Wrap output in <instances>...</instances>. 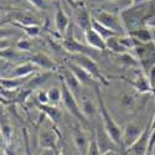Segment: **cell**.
I'll return each instance as SVG.
<instances>
[{
	"label": "cell",
	"mask_w": 155,
	"mask_h": 155,
	"mask_svg": "<svg viewBox=\"0 0 155 155\" xmlns=\"http://www.w3.org/2000/svg\"><path fill=\"white\" fill-rule=\"evenodd\" d=\"M94 91H96L97 102H98L99 115H101L102 122H103V129H104V132L109 135V138L114 141L115 144H117L119 148H123V129L115 123L113 117L109 114V112L106 107V103H104V101H103L99 84L94 86Z\"/></svg>",
	"instance_id": "1"
},
{
	"label": "cell",
	"mask_w": 155,
	"mask_h": 155,
	"mask_svg": "<svg viewBox=\"0 0 155 155\" xmlns=\"http://www.w3.org/2000/svg\"><path fill=\"white\" fill-rule=\"evenodd\" d=\"M60 82H61V91H62V102L64 108L67 109V112L72 117H74L78 122H81L82 125H89V119L83 114L81 106L77 103L74 93L68 88V86L64 83L62 78H60Z\"/></svg>",
	"instance_id": "2"
},
{
	"label": "cell",
	"mask_w": 155,
	"mask_h": 155,
	"mask_svg": "<svg viewBox=\"0 0 155 155\" xmlns=\"http://www.w3.org/2000/svg\"><path fill=\"white\" fill-rule=\"evenodd\" d=\"M93 19H96L97 21H99L101 24H103L104 26H107L108 29L113 30L114 32H117L118 35H125L128 34L124 24L122 21V18L114 12L110 11H106V10H99V11H94L93 12Z\"/></svg>",
	"instance_id": "3"
},
{
	"label": "cell",
	"mask_w": 155,
	"mask_h": 155,
	"mask_svg": "<svg viewBox=\"0 0 155 155\" xmlns=\"http://www.w3.org/2000/svg\"><path fill=\"white\" fill-rule=\"evenodd\" d=\"M135 56L140 61V66L144 70V73H147L150 70V67L155 63V42H140L135 48H134Z\"/></svg>",
	"instance_id": "4"
},
{
	"label": "cell",
	"mask_w": 155,
	"mask_h": 155,
	"mask_svg": "<svg viewBox=\"0 0 155 155\" xmlns=\"http://www.w3.org/2000/svg\"><path fill=\"white\" fill-rule=\"evenodd\" d=\"M72 62L77 63L78 66H81L82 68H84L87 72H89L98 82L103 83L104 86H108L109 84V82L106 80V77L101 73L99 67H98V64L96 63V61L91 56H89V55H84V54L72 55Z\"/></svg>",
	"instance_id": "5"
},
{
	"label": "cell",
	"mask_w": 155,
	"mask_h": 155,
	"mask_svg": "<svg viewBox=\"0 0 155 155\" xmlns=\"http://www.w3.org/2000/svg\"><path fill=\"white\" fill-rule=\"evenodd\" d=\"M144 128H141L137 123H128L123 128V149L127 150L130 148L143 134Z\"/></svg>",
	"instance_id": "6"
},
{
	"label": "cell",
	"mask_w": 155,
	"mask_h": 155,
	"mask_svg": "<svg viewBox=\"0 0 155 155\" xmlns=\"http://www.w3.org/2000/svg\"><path fill=\"white\" fill-rule=\"evenodd\" d=\"M67 67L72 71V73L76 76V78L78 80V82L81 83V86H84V87H94L96 84H98L97 80L94 78V77L87 72L84 68H82L81 66H78L77 63L70 61L67 62Z\"/></svg>",
	"instance_id": "7"
},
{
	"label": "cell",
	"mask_w": 155,
	"mask_h": 155,
	"mask_svg": "<svg viewBox=\"0 0 155 155\" xmlns=\"http://www.w3.org/2000/svg\"><path fill=\"white\" fill-rule=\"evenodd\" d=\"M151 134V125L150 123L144 128L143 134L140 135V138L135 141V143L127 149L125 151L130 155H147V150H148V144H149V138Z\"/></svg>",
	"instance_id": "8"
},
{
	"label": "cell",
	"mask_w": 155,
	"mask_h": 155,
	"mask_svg": "<svg viewBox=\"0 0 155 155\" xmlns=\"http://www.w3.org/2000/svg\"><path fill=\"white\" fill-rule=\"evenodd\" d=\"M58 143H60V133L56 129H50L40 134L38 137V147L41 149H54L58 153Z\"/></svg>",
	"instance_id": "9"
},
{
	"label": "cell",
	"mask_w": 155,
	"mask_h": 155,
	"mask_svg": "<svg viewBox=\"0 0 155 155\" xmlns=\"http://www.w3.org/2000/svg\"><path fill=\"white\" fill-rule=\"evenodd\" d=\"M62 46L63 48L67 51V52L72 54V55H77V54H84V55H89V52L93 50L89 46H84L82 45L78 40H76L73 37V35H67L63 38L62 41Z\"/></svg>",
	"instance_id": "10"
},
{
	"label": "cell",
	"mask_w": 155,
	"mask_h": 155,
	"mask_svg": "<svg viewBox=\"0 0 155 155\" xmlns=\"http://www.w3.org/2000/svg\"><path fill=\"white\" fill-rule=\"evenodd\" d=\"M84 40H86L87 46L93 48L94 51H106L107 50L106 40L92 28L84 31Z\"/></svg>",
	"instance_id": "11"
},
{
	"label": "cell",
	"mask_w": 155,
	"mask_h": 155,
	"mask_svg": "<svg viewBox=\"0 0 155 155\" xmlns=\"http://www.w3.org/2000/svg\"><path fill=\"white\" fill-rule=\"evenodd\" d=\"M55 25L56 30L60 35H66L68 26H70V18L62 9L61 4L57 2L56 3V12H55Z\"/></svg>",
	"instance_id": "12"
},
{
	"label": "cell",
	"mask_w": 155,
	"mask_h": 155,
	"mask_svg": "<svg viewBox=\"0 0 155 155\" xmlns=\"http://www.w3.org/2000/svg\"><path fill=\"white\" fill-rule=\"evenodd\" d=\"M123 80L125 82H128L132 87H134L137 91L140 92V93H149L154 89L151 83H150V81H149V78H148L147 73H141V72L138 73L137 77L134 78V81H129L128 78H123Z\"/></svg>",
	"instance_id": "13"
},
{
	"label": "cell",
	"mask_w": 155,
	"mask_h": 155,
	"mask_svg": "<svg viewBox=\"0 0 155 155\" xmlns=\"http://www.w3.org/2000/svg\"><path fill=\"white\" fill-rule=\"evenodd\" d=\"M92 16L89 14V11L83 8V6H80V8H76L74 9V20H76V24L80 26V29L83 30V32L88 29L92 28Z\"/></svg>",
	"instance_id": "14"
},
{
	"label": "cell",
	"mask_w": 155,
	"mask_h": 155,
	"mask_svg": "<svg viewBox=\"0 0 155 155\" xmlns=\"http://www.w3.org/2000/svg\"><path fill=\"white\" fill-rule=\"evenodd\" d=\"M72 138H73V143H74V147L77 148V150H78L80 153H82V154H86L87 150H88V147H89V141L91 140L87 139V135L84 134V132L78 125L73 127Z\"/></svg>",
	"instance_id": "15"
},
{
	"label": "cell",
	"mask_w": 155,
	"mask_h": 155,
	"mask_svg": "<svg viewBox=\"0 0 155 155\" xmlns=\"http://www.w3.org/2000/svg\"><path fill=\"white\" fill-rule=\"evenodd\" d=\"M30 61L32 63H35L38 68H44L47 71H56L57 70V63L50 56H47L46 54H42V52L32 55L30 57Z\"/></svg>",
	"instance_id": "16"
},
{
	"label": "cell",
	"mask_w": 155,
	"mask_h": 155,
	"mask_svg": "<svg viewBox=\"0 0 155 155\" xmlns=\"http://www.w3.org/2000/svg\"><path fill=\"white\" fill-rule=\"evenodd\" d=\"M37 70L38 67L31 61L25 62V63H20L18 66H15L10 72V74L6 77H29V76H32Z\"/></svg>",
	"instance_id": "17"
},
{
	"label": "cell",
	"mask_w": 155,
	"mask_h": 155,
	"mask_svg": "<svg viewBox=\"0 0 155 155\" xmlns=\"http://www.w3.org/2000/svg\"><path fill=\"white\" fill-rule=\"evenodd\" d=\"M32 76L29 77H2V88L6 91H16L18 88L24 87Z\"/></svg>",
	"instance_id": "18"
},
{
	"label": "cell",
	"mask_w": 155,
	"mask_h": 155,
	"mask_svg": "<svg viewBox=\"0 0 155 155\" xmlns=\"http://www.w3.org/2000/svg\"><path fill=\"white\" fill-rule=\"evenodd\" d=\"M51 77H52V71H47V72H45V73H42V74H36V76H34L32 74V77L31 78L25 83V88H28V89H31V91H34V89H36V88H40L41 86H44Z\"/></svg>",
	"instance_id": "19"
},
{
	"label": "cell",
	"mask_w": 155,
	"mask_h": 155,
	"mask_svg": "<svg viewBox=\"0 0 155 155\" xmlns=\"http://www.w3.org/2000/svg\"><path fill=\"white\" fill-rule=\"evenodd\" d=\"M38 109L41 110V113H44L46 117H48L55 125L60 122L61 117H62V112L58 107L56 106H48V104H38Z\"/></svg>",
	"instance_id": "20"
},
{
	"label": "cell",
	"mask_w": 155,
	"mask_h": 155,
	"mask_svg": "<svg viewBox=\"0 0 155 155\" xmlns=\"http://www.w3.org/2000/svg\"><path fill=\"white\" fill-rule=\"evenodd\" d=\"M128 34H129V35H132L134 38H137L138 41L144 42V44L154 41L151 31H150L148 28H145L144 25H143V26H140V28H137V29L132 30V31H129Z\"/></svg>",
	"instance_id": "21"
},
{
	"label": "cell",
	"mask_w": 155,
	"mask_h": 155,
	"mask_svg": "<svg viewBox=\"0 0 155 155\" xmlns=\"http://www.w3.org/2000/svg\"><path fill=\"white\" fill-rule=\"evenodd\" d=\"M120 35H115V36H112L106 40V44H107V50L112 51L113 54L115 55H119V54H124V52H128V48H125L122 42H120V38H119Z\"/></svg>",
	"instance_id": "22"
},
{
	"label": "cell",
	"mask_w": 155,
	"mask_h": 155,
	"mask_svg": "<svg viewBox=\"0 0 155 155\" xmlns=\"http://www.w3.org/2000/svg\"><path fill=\"white\" fill-rule=\"evenodd\" d=\"M117 61L122 64V66H127V67H133V68H138L141 67L140 66V61L138 60L137 56L132 55L130 52H124V54H119L117 55Z\"/></svg>",
	"instance_id": "23"
},
{
	"label": "cell",
	"mask_w": 155,
	"mask_h": 155,
	"mask_svg": "<svg viewBox=\"0 0 155 155\" xmlns=\"http://www.w3.org/2000/svg\"><path fill=\"white\" fill-rule=\"evenodd\" d=\"M60 78H62L64 81V83L68 86V88L73 93H76L77 91H78V88L81 87V83L78 82V80L76 78V76L72 73V71L68 67L66 68L64 72H62V74H60Z\"/></svg>",
	"instance_id": "24"
},
{
	"label": "cell",
	"mask_w": 155,
	"mask_h": 155,
	"mask_svg": "<svg viewBox=\"0 0 155 155\" xmlns=\"http://www.w3.org/2000/svg\"><path fill=\"white\" fill-rule=\"evenodd\" d=\"M92 29L96 30L104 40H107V38L112 37V36H115V35H118L117 32H114L113 30L108 29L107 26H104L103 24H101L99 21H97L96 19H92Z\"/></svg>",
	"instance_id": "25"
},
{
	"label": "cell",
	"mask_w": 155,
	"mask_h": 155,
	"mask_svg": "<svg viewBox=\"0 0 155 155\" xmlns=\"http://www.w3.org/2000/svg\"><path fill=\"white\" fill-rule=\"evenodd\" d=\"M81 109H82L83 114L86 115L88 119L96 113V108H94V106H93L92 101L89 99L88 97H86V96H83L82 99H81Z\"/></svg>",
	"instance_id": "26"
},
{
	"label": "cell",
	"mask_w": 155,
	"mask_h": 155,
	"mask_svg": "<svg viewBox=\"0 0 155 155\" xmlns=\"http://www.w3.org/2000/svg\"><path fill=\"white\" fill-rule=\"evenodd\" d=\"M48 93V99L50 102H52V104H57V103L62 99V91L61 88H57V87H54L47 91Z\"/></svg>",
	"instance_id": "27"
},
{
	"label": "cell",
	"mask_w": 155,
	"mask_h": 155,
	"mask_svg": "<svg viewBox=\"0 0 155 155\" xmlns=\"http://www.w3.org/2000/svg\"><path fill=\"white\" fill-rule=\"evenodd\" d=\"M19 26L26 32L30 37H36L38 34L41 32V29H40V26L38 25H20V24H18Z\"/></svg>",
	"instance_id": "28"
},
{
	"label": "cell",
	"mask_w": 155,
	"mask_h": 155,
	"mask_svg": "<svg viewBox=\"0 0 155 155\" xmlns=\"http://www.w3.org/2000/svg\"><path fill=\"white\" fill-rule=\"evenodd\" d=\"M86 155H102V151H101V148L98 145V141H97L96 137H93L91 139V141H89V147H88Z\"/></svg>",
	"instance_id": "29"
},
{
	"label": "cell",
	"mask_w": 155,
	"mask_h": 155,
	"mask_svg": "<svg viewBox=\"0 0 155 155\" xmlns=\"http://www.w3.org/2000/svg\"><path fill=\"white\" fill-rule=\"evenodd\" d=\"M12 137V129L10 125H2V138L4 139V144H9L10 143V139Z\"/></svg>",
	"instance_id": "30"
},
{
	"label": "cell",
	"mask_w": 155,
	"mask_h": 155,
	"mask_svg": "<svg viewBox=\"0 0 155 155\" xmlns=\"http://www.w3.org/2000/svg\"><path fill=\"white\" fill-rule=\"evenodd\" d=\"M16 47L20 50V51H25V52H30L31 51V42L26 38H21L16 42Z\"/></svg>",
	"instance_id": "31"
},
{
	"label": "cell",
	"mask_w": 155,
	"mask_h": 155,
	"mask_svg": "<svg viewBox=\"0 0 155 155\" xmlns=\"http://www.w3.org/2000/svg\"><path fill=\"white\" fill-rule=\"evenodd\" d=\"M18 54L15 52V51H12L10 48H2V58L4 60H8V61H12L18 58Z\"/></svg>",
	"instance_id": "32"
},
{
	"label": "cell",
	"mask_w": 155,
	"mask_h": 155,
	"mask_svg": "<svg viewBox=\"0 0 155 155\" xmlns=\"http://www.w3.org/2000/svg\"><path fill=\"white\" fill-rule=\"evenodd\" d=\"M36 99L38 102V104H48V93L46 91H38L37 92V96H36Z\"/></svg>",
	"instance_id": "33"
},
{
	"label": "cell",
	"mask_w": 155,
	"mask_h": 155,
	"mask_svg": "<svg viewBox=\"0 0 155 155\" xmlns=\"http://www.w3.org/2000/svg\"><path fill=\"white\" fill-rule=\"evenodd\" d=\"M22 135H24V143H25V155H32L31 154V148H30L29 134H28L26 129H22Z\"/></svg>",
	"instance_id": "34"
},
{
	"label": "cell",
	"mask_w": 155,
	"mask_h": 155,
	"mask_svg": "<svg viewBox=\"0 0 155 155\" xmlns=\"http://www.w3.org/2000/svg\"><path fill=\"white\" fill-rule=\"evenodd\" d=\"M148 78H149V81H150L153 88L155 89V63L150 67V70H149V72H148Z\"/></svg>",
	"instance_id": "35"
},
{
	"label": "cell",
	"mask_w": 155,
	"mask_h": 155,
	"mask_svg": "<svg viewBox=\"0 0 155 155\" xmlns=\"http://www.w3.org/2000/svg\"><path fill=\"white\" fill-rule=\"evenodd\" d=\"M28 2L31 3L37 9H46V4H45L44 0H28Z\"/></svg>",
	"instance_id": "36"
},
{
	"label": "cell",
	"mask_w": 155,
	"mask_h": 155,
	"mask_svg": "<svg viewBox=\"0 0 155 155\" xmlns=\"http://www.w3.org/2000/svg\"><path fill=\"white\" fill-rule=\"evenodd\" d=\"M4 155H16V153L10 144H4Z\"/></svg>",
	"instance_id": "37"
},
{
	"label": "cell",
	"mask_w": 155,
	"mask_h": 155,
	"mask_svg": "<svg viewBox=\"0 0 155 155\" xmlns=\"http://www.w3.org/2000/svg\"><path fill=\"white\" fill-rule=\"evenodd\" d=\"M38 155H58V153L55 151L54 149H42V151Z\"/></svg>",
	"instance_id": "38"
},
{
	"label": "cell",
	"mask_w": 155,
	"mask_h": 155,
	"mask_svg": "<svg viewBox=\"0 0 155 155\" xmlns=\"http://www.w3.org/2000/svg\"><path fill=\"white\" fill-rule=\"evenodd\" d=\"M102 155H118V153H117V150H108L106 153H103Z\"/></svg>",
	"instance_id": "39"
},
{
	"label": "cell",
	"mask_w": 155,
	"mask_h": 155,
	"mask_svg": "<svg viewBox=\"0 0 155 155\" xmlns=\"http://www.w3.org/2000/svg\"><path fill=\"white\" fill-rule=\"evenodd\" d=\"M150 125H151V130H154V129H155V115L153 117V119L150 122Z\"/></svg>",
	"instance_id": "40"
},
{
	"label": "cell",
	"mask_w": 155,
	"mask_h": 155,
	"mask_svg": "<svg viewBox=\"0 0 155 155\" xmlns=\"http://www.w3.org/2000/svg\"><path fill=\"white\" fill-rule=\"evenodd\" d=\"M153 155H155V147H154V149H153Z\"/></svg>",
	"instance_id": "41"
}]
</instances>
